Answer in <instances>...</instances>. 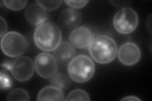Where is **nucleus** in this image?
I'll return each instance as SVG.
<instances>
[{
  "instance_id": "f257e3e1",
  "label": "nucleus",
  "mask_w": 152,
  "mask_h": 101,
  "mask_svg": "<svg viewBox=\"0 0 152 101\" xmlns=\"http://www.w3.org/2000/svg\"><path fill=\"white\" fill-rule=\"evenodd\" d=\"M61 32L55 23L46 22L37 26L34 33L36 46L45 51H53L61 42Z\"/></svg>"
},
{
  "instance_id": "f03ea898",
  "label": "nucleus",
  "mask_w": 152,
  "mask_h": 101,
  "mask_svg": "<svg viewBox=\"0 0 152 101\" xmlns=\"http://www.w3.org/2000/svg\"><path fill=\"white\" fill-rule=\"evenodd\" d=\"M88 48L92 58L98 63L103 65L113 61L118 51L115 41L107 35L95 37Z\"/></svg>"
},
{
  "instance_id": "7ed1b4c3",
  "label": "nucleus",
  "mask_w": 152,
  "mask_h": 101,
  "mask_svg": "<svg viewBox=\"0 0 152 101\" xmlns=\"http://www.w3.org/2000/svg\"><path fill=\"white\" fill-rule=\"evenodd\" d=\"M70 78L77 83H84L94 73L95 66L92 60L86 55H78L70 61L67 68Z\"/></svg>"
},
{
  "instance_id": "20e7f679",
  "label": "nucleus",
  "mask_w": 152,
  "mask_h": 101,
  "mask_svg": "<svg viewBox=\"0 0 152 101\" xmlns=\"http://www.w3.org/2000/svg\"><path fill=\"white\" fill-rule=\"evenodd\" d=\"M27 46L26 38L17 32H8L1 37V50L7 56L11 57L20 56L26 52Z\"/></svg>"
},
{
  "instance_id": "39448f33",
  "label": "nucleus",
  "mask_w": 152,
  "mask_h": 101,
  "mask_svg": "<svg viewBox=\"0 0 152 101\" xmlns=\"http://www.w3.org/2000/svg\"><path fill=\"white\" fill-rule=\"evenodd\" d=\"M138 16L134 9L122 8L114 15L113 25L115 29L122 34H129L134 32L138 25Z\"/></svg>"
},
{
  "instance_id": "423d86ee",
  "label": "nucleus",
  "mask_w": 152,
  "mask_h": 101,
  "mask_svg": "<svg viewBox=\"0 0 152 101\" xmlns=\"http://www.w3.org/2000/svg\"><path fill=\"white\" fill-rule=\"evenodd\" d=\"M37 73L45 78H50L57 73L58 66L55 57L48 52L38 54L34 61Z\"/></svg>"
},
{
  "instance_id": "0eeeda50",
  "label": "nucleus",
  "mask_w": 152,
  "mask_h": 101,
  "mask_svg": "<svg viewBox=\"0 0 152 101\" xmlns=\"http://www.w3.org/2000/svg\"><path fill=\"white\" fill-rule=\"evenodd\" d=\"M34 65L32 60L28 56H20L12 62V74L17 81H28L34 74Z\"/></svg>"
},
{
  "instance_id": "6e6552de",
  "label": "nucleus",
  "mask_w": 152,
  "mask_h": 101,
  "mask_svg": "<svg viewBox=\"0 0 152 101\" xmlns=\"http://www.w3.org/2000/svg\"><path fill=\"white\" fill-rule=\"evenodd\" d=\"M117 54L118 60L123 65L132 66L140 61L141 54L138 46L132 42H126L120 47Z\"/></svg>"
},
{
  "instance_id": "1a4fd4ad",
  "label": "nucleus",
  "mask_w": 152,
  "mask_h": 101,
  "mask_svg": "<svg viewBox=\"0 0 152 101\" xmlns=\"http://www.w3.org/2000/svg\"><path fill=\"white\" fill-rule=\"evenodd\" d=\"M94 39L92 32L86 27L82 26L74 29L69 36L70 44L79 49H86L89 47Z\"/></svg>"
},
{
  "instance_id": "9d476101",
  "label": "nucleus",
  "mask_w": 152,
  "mask_h": 101,
  "mask_svg": "<svg viewBox=\"0 0 152 101\" xmlns=\"http://www.w3.org/2000/svg\"><path fill=\"white\" fill-rule=\"evenodd\" d=\"M25 17L28 23L37 27L46 22L48 18V15L45 9L36 2L31 4L26 8Z\"/></svg>"
},
{
  "instance_id": "9b49d317",
  "label": "nucleus",
  "mask_w": 152,
  "mask_h": 101,
  "mask_svg": "<svg viewBox=\"0 0 152 101\" xmlns=\"http://www.w3.org/2000/svg\"><path fill=\"white\" fill-rule=\"evenodd\" d=\"M82 20V15L78 10L74 8H65L58 17L61 26L66 29H72L77 27Z\"/></svg>"
},
{
  "instance_id": "f8f14e48",
  "label": "nucleus",
  "mask_w": 152,
  "mask_h": 101,
  "mask_svg": "<svg viewBox=\"0 0 152 101\" xmlns=\"http://www.w3.org/2000/svg\"><path fill=\"white\" fill-rule=\"evenodd\" d=\"M75 54L74 47L68 42H62L53 51V56L60 64L65 65L69 63Z\"/></svg>"
},
{
  "instance_id": "ddd939ff",
  "label": "nucleus",
  "mask_w": 152,
  "mask_h": 101,
  "mask_svg": "<svg viewBox=\"0 0 152 101\" xmlns=\"http://www.w3.org/2000/svg\"><path fill=\"white\" fill-rule=\"evenodd\" d=\"M37 100H65L63 90L53 85L42 88L37 95Z\"/></svg>"
},
{
  "instance_id": "4468645a",
  "label": "nucleus",
  "mask_w": 152,
  "mask_h": 101,
  "mask_svg": "<svg viewBox=\"0 0 152 101\" xmlns=\"http://www.w3.org/2000/svg\"><path fill=\"white\" fill-rule=\"evenodd\" d=\"M50 82L51 85L62 90L68 89L71 84L69 78L66 75L61 72H58L50 78Z\"/></svg>"
},
{
  "instance_id": "2eb2a0df",
  "label": "nucleus",
  "mask_w": 152,
  "mask_h": 101,
  "mask_svg": "<svg viewBox=\"0 0 152 101\" xmlns=\"http://www.w3.org/2000/svg\"><path fill=\"white\" fill-rule=\"evenodd\" d=\"M7 100H29V95L27 91L23 89H16L9 93Z\"/></svg>"
},
{
  "instance_id": "dca6fc26",
  "label": "nucleus",
  "mask_w": 152,
  "mask_h": 101,
  "mask_svg": "<svg viewBox=\"0 0 152 101\" xmlns=\"http://www.w3.org/2000/svg\"><path fill=\"white\" fill-rule=\"evenodd\" d=\"M66 100H90V97L88 93L82 89H75L72 90L68 95Z\"/></svg>"
},
{
  "instance_id": "f3484780",
  "label": "nucleus",
  "mask_w": 152,
  "mask_h": 101,
  "mask_svg": "<svg viewBox=\"0 0 152 101\" xmlns=\"http://www.w3.org/2000/svg\"><path fill=\"white\" fill-rule=\"evenodd\" d=\"M27 1H3L4 5L13 11H18L24 8Z\"/></svg>"
},
{
  "instance_id": "a211bd4d",
  "label": "nucleus",
  "mask_w": 152,
  "mask_h": 101,
  "mask_svg": "<svg viewBox=\"0 0 152 101\" xmlns=\"http://www.w3.org/2000/svg\"><path fill=\"white\" fill-rule=\"evenodd\" d=\"M46 11H53L58 8L61 4V1H36Z\"/></svg>"
},
{
  "instance_id": "6ab92c4d",
  "label": "nucleus",
  "mask_w": 152,
  "mask_h": 101,
  "mask_svg": "<svg viewBox=\"0 0 152 101\" xmlns=\"http://www.w3.org/2000/svg\"><path fill=\"white\" fill-rule=\"evenodd\" d=\"M1 89L8 90L12 88V80L5 70H1Z\"/></svg>"
},
{
  "instance_id": "aec40b11",
  "label": "nucleus",
  "mask_w": 152,
  "mask_h": 101,
  "mask_svg": "<svg viewBox=\"0 0 152 101\" xmlns=\"http://www.w3.org/2000/svg\"><path fill=\"white\" fill-rule=\"evenodd\" d=\"M66 4L74 9H80L86 6L88 1H65Z\"/></svg>"
},
{
  "instance_id": "412c9836",
  "label": "nucleus",
  "mask_w": 152,
  "mask_h": 101,
  "mask_svg": "<svg viewBox=\"0 0 152 101\" xmlns=\"http://www.w3.org/2000/svg\"><path fill=\"white\" fill-rule=\"evenodd\" d=\"M0 24H1V25H0V28H1V34H0V36H1V37H3L4 35L5 34V32L8 29V25L6 21L4 20V19L2 17H0Z\"/></svg>"
},
{
  "instance_id": "4be33fe9",
  "label": "nucleus",
  "mask_w": 152,
  "mask_h": 101,
  "mask_svg": "<svg viewBox=\"0 0 152 101\" xmlns=\"http://www.w3.org/2000/svg\"><path fill=\"white\" fill-rule=\"evenodd\" d=\"M110 3L113 6L117 7H122L128 5L131 3V1H110Z\"/></svg>"
},
{
  "instance_id": "5701e85b",
  "label": "nucleus",
  "mask_w": 152,
  "mask_h": 101,
  "mask_svg": "<svg viewBox=\"0 0 152 101\" xmlns=\"http://www.w3.org/2000/svg\"><path fill=\"white\" fill-rule=\"evenodd\" d=\"M121 100H138L141 101V99L138 97H136V96H127V97L122 98Z\"/></svg>"
},
{
  "instance_id": "b1692460",
  "label": "nucleus",
  "mask_w": 152,
  "mask_h": 101,
  "mask_svg": "<svg viewBox=\"0 0 152 101\" xmlns=\"http://www.w3.org/2000/svg\"><path fill=\"white\" fill-rule=\"evenodd\" d=\"M12 62L6 61V62H3L2 65H1V66L4 67V68L8 69V70H10L11 68H12Z\"/></svg>"
},
{
  "instance_id": "393cba45",
  "label": "nucleus",
  "mask_w": 152,
  "mask_h": 101,
  "mask_svg": "<svg viewBox=\"0 0 152 101\" xmlns=\"http://www.w3.org/2000/svg\"><path fill=\"white\" fill-rule=\"evenodd\" d=\"M151 16L150 15V17H148V18L147 19V22H146V26H147V28H148V29L150 32V33H151Z\"/></svg>"
}]
</instances>
